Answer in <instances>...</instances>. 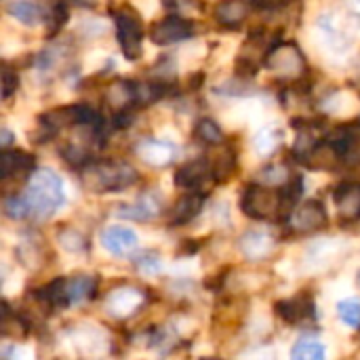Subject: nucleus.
Instances as JSON below:
<instances>
[{"label": "nucleus", "instance_id": "393cba45", "mask_svg": "<svg viewBox=\"0 0 360 360\" xmlns=\"http://www.w3.org/2000/svg\"><path fill=\"white\" fill-rule=\"evenodd\" d=\"M57 238H59V243H61L68 251H72V253H80V251L86 249V238H84V234L78 232V230H74V228H61Z\"/></svg>", "mask_w": 360, "mask_h": 360}, {"label": "nucleus", "instance_id": "4468645a", "mask_svg": "<svg viewBox=\"0 0 360 360\" xmlns=\"http://www.w3.org/2000/svg\"><path fill=\"white\" fill-rule=\"evenodd\" d=\"M274 245H276L274 238L268 232H262V230H249L238 240V247H240L243 255L247 259H253V262L266 259L274 251Z\"/></svg>", "mask_w": 360, "mask_h": 360}, {"label": "nucleus", "instance_id": "f3484780", "mask_svg": "<svg viewBox=\"0 0 360 360\" xmlns=\"http://www.w3.org/2000/svg\"><path fill=\"white\" fill-rule=\"evenodd\" d=\"M0 162H2L0 177L4 181L11 177H17V175H32V171L36 169V158L23 150H8L6 148L0 156Z\"/></svg>", "mask_w": 360, "mask_h": 360}, {"label": "nucleus", "instance_id": "39448f33", "mask_svg": "<svg viewBox=\"0 0 360 360\" xmlns=\"http://www.w3.org/2000/svg\"><path fill=\"white\" fill-rule=\"evenodd\" d=\"M266 68L281 78H302L306 72V57L295 42H276L270 44L266 53Z\"/></svg>", "mask_w": 360, "mask_h": 360}, {"label": "nucleus", "instance_id": "c756f323", "mask_svg": "<svg viewBox=\"0 0 360 360\" xmlns=\"http://www.w3.org/2000/svg\"><path fill=\"white\" fill-rule=\"evenodd\" d=\"M133 264H137V266H139L141 270H146V272H158V270H160V259H158V255L152 253V251L141 253L139 257L133 259Z\"/></svg>", "mask_w": 360, "mask_h": 360}, {"label": "nucleus", "instance_id": "9b49d317", "mask_svg": "<svg viewBox=\"0 0 360 360\" xmlns=\"http://www.w3.org/2000/svg\"><path fill=\"white\" fill-rule=\"evenodd\" d=\"M213 177L211 162L207 158H194L186 165H181L175 173V186L181 190H200L207 179Z\"/></svg>", "mask_w": 360, "mask_h": 360}, {"label": "nucleus", "instance_id": "4be33fe9", "mask_svg": "<svg viewBox=\"0 0 360 360\" xmlns=\"http://www.w3.org/2000/svg\"><path fill=\"white\" fill-rule=\"evenodd\" d=\"M194 137L200 143L207 146H221L224 143V133L219 129V124L211 118H200L194 127Z\"/></svg>", "mask_w": 360, "mask_h": 360}, {"label": "nucleus", "instance_id": "b1692460", "mask_svg": "<svg viewBox=\"0 0 360 360\" xmlns=\"http://www.w3.org/2000/svg\"><path fill=\"white\" fill-rule=\"evenodd\" d=\"M2 211L13 221H21V219H25V217L32 215V209H30V202H27L25 194L23 196H17V194L6 196L4 202H2Z\"/></svg>", "mask_w": 360, "mask_h": 360}, {"label": "nucleus", "instance_id": "20e7f679", "mask_svg": "<svg viewBox=\"0 0 360 360\" xmlns=\"http://www.w3.org/2000/svg\"><path fill=\"white\" fill-rule=\"evenodd\" d=\"M112 17L116 27V40L122 55L129 61H137L143 53V21L139 13L129 4H118L112 11Z\"/></svg>", "mask_w": 360, "mask_h": 360}, {"label": "nucleus", "instance_id": "dca6fc26", "mask_svg": "<svg viewBox=\"0 0 360 360\" xmlns=\"http://www.w3.org/2000/svg\"><path fill=\"white\" fill-rule=\"evenodd\" d=\"M251 0H219L215 6V19L224 25V27H240L247 17L251 15Z\"/></svg>", "mask_w": 360, "mask_h": 360}, {"label": "nucleus", "instance_id": "412c9836", "mask_svg": "<svg viewBox=\"0 0 360 360\" xmlns=\"http://www.w3.org/2000/svg\"><path fill=\"white\" fill-rule=\"evenodd\" d=\"M6 13L25 25H38L42 21V8L34 0H13L6 6Z\"/></svg>", "mask_w": 360, "mask_h": 360}, {"label": "nucleus", "instance_id": "7ed1b4c3", "mask_svg": "<svg viewBox=\"0 0 360 360\" xmlns=\"http://www.w3.org/2000/svg\"><path fill=\"white\" fill-rule=\"evenodd\" d=\"M240 209L247 217L257 221L283 217L287 211L283 190H276V186H268V184L247 186L240 196Z\"/></svg>", "mask_w": 360, "mask_h": 360}, {"label": "nucleus", "instance_id": "f03ea898", "mask_svg": "<svg viewBox=\"0 0 360 360\" xmlns=\"http://www.w3.org/2000/svg\"><path fill=\"white\" fill-rule=\"evenodd\" d=\"M82 186L93 194H112L137 184L139 173L122 160H91L82 167Z\"/></svg>", "mask_w": 360, "mask_h": 360}, {"label": "nucleus", "instance_id": "2f4dec72", "mask_svg": "<svg viewBox=\"0 0 360 360\" xmlns=\"http://www.w3.org/2000/svg\"><path fill=\"white\" fill-rule=\"evenodd\" d=\"M356 285L360 287V270H359V274H356Z\"/></svg>", "mask_w": 360, "mask_h": 360}, {"label": "nucleus", "instance_id": "a878e982", "mask_svg": "<svg viewBox=\"0 0 360 360\" xmlns=\"http://www.w3.org/2000/svg\"><path fill=\"white\" fill-rule=\"evenodd\" d=\"M338 314L340 319L352 327V329H359L360 327V302L359 300H344L338 304Z\"/></svg>", "mask_w": 360, "mask_h": 360}, {"label": "nucleus", "instance_id": "6ab92c4d", "mask_svg": "<svg viewBox=\"0 0 360 360\" xmlns=\"http://www.w3.org/2000/svg\"><path fill=\"white\" fill-rule=\"evenodd\" d=\"M333 200L340 209V213L344 217H356L360 215V184H342L338 186L335 194H333Z\"/></svg>", "mask_w": 360, "mask_h": 360}, {"label": "nucleus", "instance_id": "a211bd4d", "mask_svg": "<svg viewBox=\"0 0 360 360\" xmlns=\"http://www.w3.org/2000/svg\"><path fill=\"white\" fill-rule=\"evenodd\" d=\"M325 141L338 152V156H340L342 160H346V158H350V156L354 154V150L360 146L359 129H356V127H350V124H342V127L333 129V131L327 135Z\"/></svg>", "mask_w": 360, "mask_h": 360}, {"label": "nucleus", "instance_id": "bb28decb", "mask_svg": "<svg viewBox=\"0 0 360 360\" xmlns=\"http://www.w3.org/2000/svg\"><path fill=\"white\" fill-rule=\"evenodd\" d=\"M68 0H55L53 6H51V23L53 27L49 30V34H57L65 23H68V17H70V11H68ZM49 23V25H51Z\"/></svg>", "mask_w": 360, "mask_h": 360}, {"label": "nucleus", "instance_id": "f257e3e1", "mask_svg": "<svg viewBox=\"0 0 360 360\" xmlns=\"http://www.w3.org/2000/svg\"><path fill=\"white\" fill-rule=\"evenodd\" d=\"M25 198L32 209V217L36 219H49L55 215L59 207L65 202V192H63V181L61 177L46 167L34 169L32 175L27 177L25 186Z\"/></svg>", "mask_w": 360, "mask_h": 360}, {"label": "nucleus", "instance_id": "ddd939ff", "mask_svg": "<svg viewBox=\"0 0 360 360\" xmlns=\"http://www.w3.org/2000/svg\"><path fill=\"white\" fill-rule=\"evenodd\" d=\"M160 211H162L160 198L154 194H143L131 205H120L116 213L118 217H124L131 221H150V219H156Z\"/></svg>", "mask_w": 360, "mask_h": 360}, {"label": "nucleus", "instance_id": "c85d7f7f", "mask_svg": "<svg viewBox=\"0 0 360 360\" xmlns=\"http://www.w3.org/2000/svg\"><path fill=\"white\" fill-rule=\"evenodd\" d=\"M17 86H19V74L8 63H4L2 65V99L4 101L11 99V95L17 91Z\"/></svg>", "mask_w": 360, "mask_h": 360}, {"label": "nucleus", "instance_id": "9d476101", "mask_svg": "<svg viewBox=\"0 0 360 360\" xmlns=\"http://www.w3.org/2000/svg\"><path fill=\"white\" fill-rule=\"evenodd\" d=\"M101 247L114 257H124L137 249V234L124 226H110L101 232Z\"/></svg>", "mask_w": 360, "mask_h": 360}, {"label": "nucleus", "instance_id": "cd10ccee", "mask_svg": "<svg viewBox=\"0 0 360 360\" xmlns=\"http://www.w3.org/2000/svg\"><path fill=\"white\" fill-rule=\"evenodd\" d=\"M262 179L268 186H285L291 179V175H289L287 167H283V165H270L268 169L262 171Z\"/></svg>", "mask_w": 360, "mask_h": 360}, {"label": "nucleus", "instance_id": "2eb2a0df", "mask_svg": "<svg viewBox=\"0 0 360 360\" xmlns=\"http://www.w3.org/2000/svg\"><path fill=\"white\" fill-rule=\"evenodd\" d=\"M278 316L289 325H300L302 321L314 319V302L310 295H297L276 304Z\"/></svg>", "mask_w": 360, "mask_h": 360}, {"label": "nucleus", "instance_id": "f8f14e48", "mask_svg": "<svg viewBox=\"0 0 360 360\" xmlns=\"http://www.w3.org/2000/svg\"><path fill=\"white\" fill-rule=\"evenodd\" d=\"M137 156L152 165V167H167L173 162L175 154H177V148L171 143V141H165V139H143L137 143L135 148Z\"/></svg>", "mask_w": 360, "mask_h": 360}, {"label": "nucleus", "instance_id": "1a4fd4ad", "mask_svg": "<svg viewBox=\"0 0 360 360\" xmlns=\"http://www.w3.org/2000/svg\"><path fill=\"white\" fill-rule=\"evenodd\" d=\"M143 300H146V295L139 289H135V287H120V289H114L108 295L105 308L116 319H129L131 314H135L143 306Z\"/></svg>", "mask_w": 360, "mask_h": 360}, {"label": "nucleus", "instance_id": "7c9ffc66", "mask_svg": "<svg viewBox=\"0 0 360 360\" xmlns=\"http://www.w3.org/2000/svg\"><path fill=\"white\" fill-rule=\"evenodd\" d=\"M0 143H2V148L6 150V148L13 143V133L6 131V129H2V133H0Z\"/></svg>", "mask_w": 360, "mask_h": 360}, {"label": "nucleus", "instance_id": "aec40b11", "mask_svg": "<svg viewBox=\"0 0 360 360\" xmlns=\"http://www.w3.org/2000/svg\"><path fill=\"white\" fill-rule=\"evenodd\" d=\"M236 167H238V156H236V150L232 148V146H224L221 143V150H219V154L213 158V162H211V173H213V179L215 181H228L232 175H234V171H236Z\"/></svg>", "mask_w": 360, "mask_h": 360}, {"label": "nucleus", "instance_id": "5701e85b", "mask_svg": "<svg viewBox=\"0 0 360 360\" xmlns=\"http://www.w3.org/2000/svg\"><path fill=\"white\" fill-rule=\"evenodd\" d=\"M325 354H327L325 346L314 338H302L291 350V356L295 360H323Z\"/></svg>", "mask_w": 360, "mask_h": 360}, {"label": "nucleus", "instance_id": "423d86ee", "mask_svg": "<svg viewBox=\"0 0 360 360\" xmlns=\"http://www.w3.org/2000/svg\"><path fill=\"white\" fill-rule=\"evenodd\" d=\"M194 34H196V23L192 19L179 17V15H169L150 27V40L158 46L184 42V40L192 38Z\"/></svg>", "mask_w": 360, "mask_h": 360}, {"label": "nucleus", "instance_id": "0eeeda50", "mask_svg": "<svg viewBox=\"0 0 360 360\" xmlns=\"http://www.w3.org/2000/svg\"><path fill=\"white\" fill-rule=\"evenodd\" d=\"M289 221H291V228L295 232L310 234V232L325 228L329 221V215H327V209L321 200L310 198V200H306L293 209V213L289 215Z\"/></svg>", "mask_w": 360, "mask_h": 360}, {"label": "nucleus", "instance_id": "6e6552de", "mask_svg": "<svg viewBox=\"0 0 360 360\" xmlns=\"http://www.w3.org/2000/svg\"><path fill=\"white\" fill-rule=\"evenodd\" d=\"M205 200L207 196L200 190H188L186 194H181L169 211V226L179 228V226L194 221L202 213Z\"/></svg>", "mask_w": 360, "mask_h": 360}]
</instances>
